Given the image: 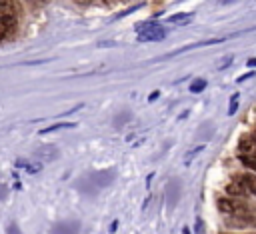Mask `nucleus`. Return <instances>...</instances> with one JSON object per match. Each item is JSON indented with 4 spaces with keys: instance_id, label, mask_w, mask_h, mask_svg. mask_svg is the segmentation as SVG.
Segmentation results:
<instances>
[{
    "instance_id": "7ed1b4c3",
    "label": "nucleus",
    "mask_w": 256,
    "mask_h": 234,
    "mask_svg": "<svg viewBox=\"0 0 256 234\" xmlns=\"http://www.w3.org/2000/svg\"><path fill=\"white\" fill-rule=\"evenodd\" d=\"M218 210L224 214H232V216H246V206L230 198H218Z\"/></svg>"
},
{
    "instance_id": "4468645a",
    "label": "nucleus",
    "mask_w": 256,
    "mask_h": 234,
    "mask_svg": "<svg viewBox=\"0 0 256 234\" xmlns=\"http://www.w3.org/2000/svg\"><path fill=\"white\" fill-rule=\"evenodd\" d=\"M248 66H256V58H250L248 60Z\"/></svg>"
},
{
    "instance_id": "9b49d317",
    "label": "nucleus",
    "mask_w": 256,
    "mask_h": 234,
    "mask_svg": "<svg viewBox=\"0 0 256 234\" xmlns=\"http://www.w3.org/2000/svg\"><path fill=\"white\" fill-rule=\"evenodd\" d=\"M236 108H238V94H234V96H232V100H230V108H228V114H234V112H236Z\"/></svg>"
},
{
    "instance_id": "423d86ee",
    "label": "nucleus",
    "mask_w": 256,
    "mask_h": 234,
    "mask_svg": "<svg viewBox=\"0 0 256 234\" xmlns=\"http://www.w3.org/2000/svg\"><path fill=\"white\" fill-rule=\"evenodd\" d=\"M228 194H234V196H244L248 190H246V186H244V182H232V184H228Z\"/></svg>"
},
{
    "instance_id": "ddd939ff",
    "label": "nucleus",
    "mask_w": 256,
    "mask_h": 234,
    "mask_svg": "<svg viewBox=\"0 0 256 234\" xmlns=\"http://www.w3.org/2000/svg\"><path fill=\"white\" fill-rule=\"evenodd\" d=\"M196 234H202V222L200 220L196 222Z\"/></svg>"
},
{
    "instance_id": "2eb2a0df",
    "label": "nucleus",
    "mask_w": 256,
    "mask_h": 234,
    "mask_svg": "<svg viewBox=\"0 0 256 234\" xmlns=\"http://www.w3.org/2000/svg\"><path fill=\"white\" fill-rule=\"evenodd\" d=\"M182 232H184V234H190V230H188V228H182Z\"/></svg>"
},
{
    "instance_id": "20e7f679",
    "label": "nucleus",
    "mask_w": 256,
    "mask_h": 234,
    "mask_svg": "<svg viewBox=\"0 0 256 234\" xmlns=\"http://www.w3.org/2000/svg\"><path fill=\"white\" fill-rule=\"evenodd\" d=\"M238 150L242 156H254L256 158V138L254 136H242L238 142Z\"/></svg>"
},
{
    "instance_id": "6e6552de",
    "label": "nucleus",
    "mask_w": 256,
    "mask_h": 234,
    "mask_svg": "<svg viewBox=\"0 0 256 234\" xmlns=\"http://www.w3.org/2000/svg\"><path fill=\"white\" fill-rule=\"evenodd\" d=\"M60 128H74L72 122H60V124H54V126H48V128H42L40 134H48V132H54V130H60Z\"/></svg>"
},
{
    "instance_id": "dca6fc26",
    "label": "nucleus",
    "mask_w": 256,
    "mask_h": 234,
    "mask_svg": "<svg viewBox=\"0 0 256 234\" xmlns=\"http://www.w3.org/2000/svg\"><path fill=\"white\" fill-rule=\"evenodd\" d=\"M220 2H222V4H226V2H232V0H220Z\"/></svg>"
},
{
    "instance_id": "f8f14e48",
    "label": "nucleus",
    "mask_w": 256,
    "mask_h": 234,
    "mask_svg": "<svg viewBox=\"0 0 256 234\" xmlns=\"http://www.w3.org/2000/svg\"><path fill=\"white\" fill-rule=\"evenodd\" d=\"M6 234H22V232H20L18 224H16V222H12V224H8V228H6Z\"/></svg>"
},
{
    "instance_id": "f3484780",
    "label": "nucleus",
    "mask_w": 256,
    "mask_h": 234,
    "mask_svg": "<svg viewBox=\"0 0 256 234\" xmlns=\"http://www.w3.org/2000/svg\"><path fill=\"white\" fill-rule=\"evenodd\" d=\"M254 138H256V134H254Z\"/></svg>"
},
{
    "instance_id": "1a4fd4ad",
    "label": "nucleus",
    "mask_w": 256,
    "mask_h": 234,
    "mask_svg": "<svg viewBox=\"0 0 256 234\" xmlns=\"http://www.w3.org/2000/svg\"><path fill=\"white\" fill-rule=\"evenodd\" d=\"M206 88V80L204 78H198V80H192V84H190V92H194V94H198V92H202Z\"/></svg>"
},
{
    "instance_id": "f257e3e1",
    "label": "nucleus",
    "mask_w": 256,
    "mask_h": 234,
    "mask_svg": "<svg viewBox=\"0 0 256 234\" xmlns=\"http://www.w3.org/2000/svg\"><path fill=\"white\" fill-rule=\"evenodd\" d=\"M18 22V8L12 0H2L0 4V40H4Z\"/></svg>"
},
{
    "instance_id": "0eeeda50",
    "label": "nucleus",
    "mask_w": 256,
    "mask_h": 234,
    "mask_svg": "<svg viewBox=\"0 0 256 234\" xmlns=\"http://www.w3.org/2000/svg\"><path fill=\"white\" fill-rule=\"evenodd\" d=\"M242 182H244L246 190H248V192H252V194L256 196V176H254V174H248V176H244V178H242Z\"/></svg>"
},
{
    "instance_id": "f03ea898",
    "label": "nucleus",
    "mask_w": 256,
    "mask_h": 234,
    "mask_svg": "<svg viewBox=\"0 0 256 234\" xmlns=\"http://www.w3.org/2000/svg\"><path fill=\"white\" fill-rule=\"evenodd\" d=\"M166 38V30L156 22L138 24V40L140 42H160Z\"/></svg>"
},
{
    "instance_id": "9d476101",
    "label": "nucleus",
    "mask_w": 256,
    "mask_h": 234,
    "mask_svg": "<svg viewBox=\"0 0 256 234\" xmlns=\"http://www.w3.org/2000/svg\"><path fill=\"white\" fill-rule=\"evenodd\" d=\"M238 158H240V162H242L244 166H248V168L256 170V158H254V156H242V154H240Z\"/></svg>"
},
{
    "instance_id": "39448f33",
    "label": "nucleus",
    "mask_w": 256,
    "mask_h": 234,
    "mask_svg": "<svg viewBox=\"0 0 256 234\" xmlns=\"http://www.w3.org/2000/svg\"><path fill=\"white\" fill-rule=\"evenodd\" d=\"M194 20V14L192 12H178V14H172L170 18H168V22L170 24H176V26H186V24H190Z\"/></svg>"
},
{
    "instance_id": "a211bd4d",
    "label": "nucleus",
    "mask_w": 256,
    "mask_h": 234,
    "mask_svg": "<svg viewBox=\"0 0 256 234\" xmlns=\"http://www.w3.org/2000/svg\"><path fill=\"white\" fill-rule=\"evenodd\" d=\"M254 222H256V220H254Z\"/></svg>"
}]
</instances>
